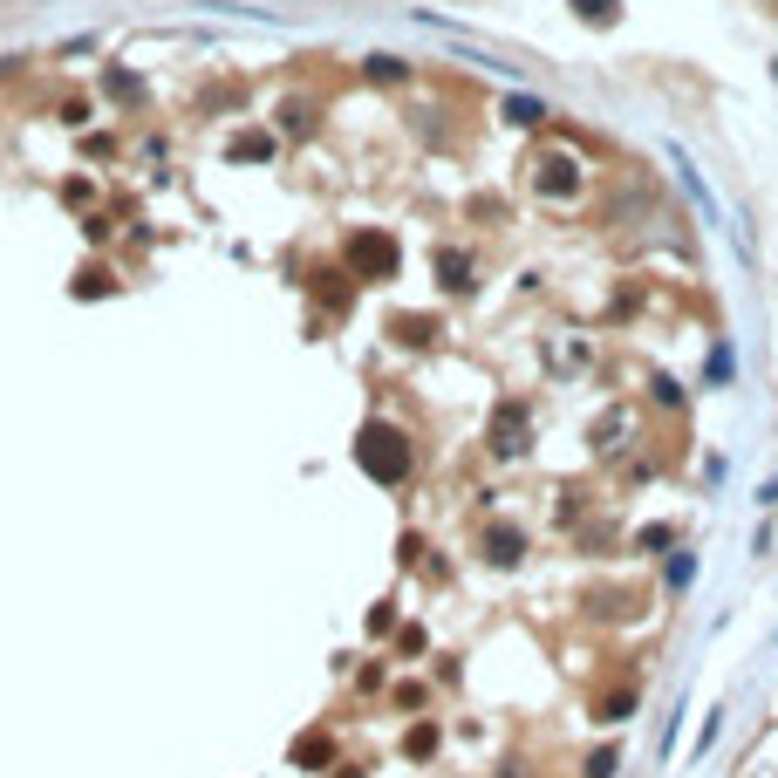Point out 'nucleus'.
Here are the masks:
<instances>
[{
  "label": "nucleus",
  "instance_id": "1",
  "mask_svg": "<svg viewBox=\"0 0 778 778\" xmlns=\"http://www.w3.org/2000/svg\"><path fill=\"white\" fill-rule=\"evenodd\" d=\"M355 471L376 478V485H403L417 471V451H410V430H396L389 417H369L355 430Z\"/></svg>",
  "mask_w": 778,
  "mask_h": 778
},
{
  "label": "nucleus",
  "instance_id": "2",
  "mask_svg": "<svg viewBox=\"0 0 778 778\" xmlns=\"http://www.w3.org/2000/svg\"><path fill=\"white\" fill-rule=\"evenodd\" d=\"M342 267H349V280L362 287H383V280H396V267H403V246L383 233V226H355L349 246H342Z\"/></svg>",
  "mask_w": 778,
  "mask_h": 778
},
{
  "label": "nucleus",
  "instance_id": "3",
  "mask_svg": "<svg viewBox=\"0 0 778 778\" xmlns=\"http://www.w3.org/2000/svg\"><path fill=\"white\" fill-rule=\"evenodd\" d=\"M301 294H308L314 308H328V314H349V308H355V280H349V267H314L308 280H301Z\"/></svg>",
  "mask_w": 778,
  "mask_h": 778
},
{
  "label": "nucleus",
  "instance_id": "4",
  "mask_svg": "<svg viewBox=\"0 0 778 778\" xmlns=\"http://www.w3.org/2000/svg\"><path fill=\"white\" fill-rule=\"evenodd\" d=\"M526 403H499V410H492V451H499V458H519V451H526Z\"/></svg>",
  "mask_w": 778,
  "mask_h": 778
},
{
  "label": "nucleus",
  "instance_id": "5",
  "mask_svg": "<svg viewBox=\"0 0 778 778\" xmlns=\"http://www.w3.org/2000/svg\"><path fill=\"white\" fill-rule=\"evenodd\" d=\"M478 546H485V560H492V567H519V560H526V533H519L512 519H492Z\"/></svg>",
  "mask_w": 778,
  "mask_h": 778
},
{
  "label": "nucleus",
  "instance_id": "6",
  "mask_svg": "<svg viewBox=\"0 0 778 778\" xmlns=\"http://www.w3.org/2000/svg\"><path fill=\"white\" fill-rule=\"evenodd\" d=\"M430 267H437V287H444V294H471V287H478V267H471V253H458V246H437Z\"/></svg>",
  "mask_w": 778,
  "mask_h": 778
},
{
  "label": "nucleus",
  "instance_id": "7",
  "mask_svg": "<svg viewBox=\"0 0 778 778\" xmlns=\"http://www.w3.org/2000/svg\"><path fill=\"white\" fill-rule=\"evenodd\" d=\"M389 335H396L403 349H437L444 321H437V314H396V321H389Z\"/></svg>",
  "mask_w": 778,
  "mask_h": 778
},
{
  "label": "nucleus",
  "instance_id": "8",
  "mask_svg": "<svg viewBox=\"0 0 778 778\" xmlns=\"http://www.w3.org/2000/svg\"><path fill=\"white\" fill-rule=\"evenodd\" d=\"M540 192L546 198L581 192V157H546V164H540Z\"/></svg>",
  "mask_w": 778,
  "mask_h": 778
},
{
  "label": "nucleus",
  "instance_id": "9",
  "mask_svg": "<svg viewBox=\"0 0 778 778\" xmlns=\"http://www.w3.org/2000/svg\"><path fill=\"white\" fill-rule=\"evenodd\" d=\"M123 280L110 267H103V260H89V267H76V280H69V294H76V301H103V294H117Z\"/></svg>",
  "mask_w": 778,
  "mask_h": 778
},
{
  "label": "nucleus",
  "instance_id": "10",
  "mask_svg": "<svg viewBox=\"0 0 778 778\" xmlns=\"http://www.w3.org/2000/svg\"><path fill=\"white\" fill-rule=\"evenodd\" d=\"M287 758H294L301 772H328V765H335V738H328V731H308V738H294Z\"/></svg>",
  "mask_w": 778,
  "mask_h": 778
},
{
  "label": "nucleus",
  "instance_id": "11",
  "mask_svg": "<svg viewBox=\"0 0 778 778\" xmlns=\"http://www.w3.org/2000/svg\"><path fill=\"white\" fill-rule=\"evenodd\" d=\"M499 117H506V123H519V130H540V123L553 117V110H546L540 96H519V89H512L506 103H499Z\"/></svg>",
  "mask_w": 778,
  "mask_h": 778
},
{
  "label": "nucleus",
  "instance_id": "12",
  "mask_svg": "<svg viewBox=\"0 0 778 778\" xmlns=\"http://www.w3.org/2000/svg\"><path fill=\"white\" fill-rule=\"evenodd\" d=\"M437 744H444V731H437V724H410V731H403V751H410L417 765H430V758H437Z\"/></svg>",
  "mask_w": 778,
  "mask_h": 778
},
{
  "label": "nucleus",
  "instance_id": "13",
  "mask_svg": "<svg viewBox=\"0 0 778 778\" xmlns=\"http://www.w3.org/2000/svg\"><path fill=\"white\" fill-rule=\"evenodd\" d=\"M594 717H601V724H628V717H635V690H608V697L594 703Z\"/></svg>",
  "mask_w": 778,
  "mask_h": 778
},
{
  "label": "nucleus",
  "instance_id": "14",
  "mask_svg": "<svg viewBox=\"0 0 778 778\" xmlns=\"http://www.w3.org/2000/svg\"><path fill=\"white\" fill-rule=\"evenodd\" d=\"M574 14H581L587 28H615V21H622V0H574Z\"/></svg>",
  "mask_w": 778,
  "mask_h": 778
},
{
  "label": "nucleus",
  "instance_id": "15",
  "mask_svg": "<svg viewBox=\"0 0 778 778\" xmlns=\"http://www.w3.org/2000/svg\"><path fill=\"white\" fill-rule=\"evenodd\" d=\"M662 581L676 587V594H683V587L697 581V553H690V546H683V553H669V567H662Z\"/></svg>",
  "mask_w": 778,
  "mask_h": 778
},
{
  "label": "nucleus",
  "instance_id": "16",
  "mask_svg": "<svg viewBox=\"0 0 778 778\" xmlns=\"http://www.w3.org/2000/svg\"><path fill=\"white\" fill-rule=\"evenodd\" d=\"M615 772H622V751H615V744H601V751H587L581 778H615Z\"/></svg>",
  "mask_w": 778,
  "mask_h": 778
},
{
  "label": "nucleus",
  "instance_id": "17",
  "mask_svg": "<svg viewBox=\"0 0 778 778\" xmlns=\"http://www.w3.org/2000/svg\"><path fill=\"white\" fill-rule=\"evenodd\" d=\"M362 76H369V82H403V76H410V62H396V55H369V62H362Z\"/></svg>",
  "mask_w": 778,
  "mask_h": 778
},
{
  "label": "nucleus",
  "instance_id": "18",
  "mask_svg": "<svg viewBox=\"0 0 778 778\" xmlns=\"http://www.w3.org/2000/svg\"><path fill=\"white\" fill-rule=\"evenodd\" d=\"M280 130H287V137H308L314 130V103H280Z\"/></svg>",
  "mask_w": 778,
  "mask_h": 778
},
{
  "label": "nucleus",
  "instance_id": "19",
  "mask_svg": "<svg viewBox=\"0 0 778 778\" xmlns=\"http://www.w3.org/2000/svg\"><path fill=\"white\" fill-rule=\"evenodd\" d=\"M676 178H683V192H690V198H697V205H703V212H710V192H703L697 164H690V157H683V151H676Z\"/></svg>",
  "mask_w": 778,
  "mask_h": 778
},
{
  "label": "nucleus",
  "instance_id": "20",
  "mask_svg": "<svg viewBox=\"0 0 778 778\" xmlns=\"http://www.w3.org/2000/svg\"><path fill=\"white\" fill-rule=\"evenodd\" d=\"M424 649H430V635H424L417 622H410V628H396V656H424Z\"/></svg>",
  "mask_w": 778,
  "mask_h": 778
},
{
  "label": "nucleus",
  "instance_id": "21",
  "mask_svg": "<svg viewBox=\"0 0 778 778\" xmlns=\"http://www.w3.org/2000/svg\"><path fill=\"white\" fill-rule=\"evenodd\" d=\"M635 546H642V553H656V546H676V526H642V533H635Z\"/></svg>",
  "mask_w": 778,
  "mask_h": 778
},
{
  "label": "nucleus",
  "instance_id": "22",
  "mask_svg": "<svg viewBox=\"0 0 778 778\" xmlns=\"http://www.w3.org/2000/svg\"><path fill=\"white\" fill-rule=\"evenodd\" d=\"M656 403L662 410H676V403H683V383H676V376H656Z\"/></svg>",
  "mask_w": 778,
  "mask_h": 778
},
{
  "label": "nucleus",
  "instance_id": "23",
  "mask_svg": "<svg viewBox=\"0 0 778 778\" xmlns=\"http://www.w3.org/2000/svg\"><path fill=\"white\" fill-rule=\"evenodd\" d=\"M233 157H273V137H239Z\"/></svg>",
  "mask_w": 778,
  "mask_h": 778
},
{
  "label": "nucleus",
  "instance_id": "24",
  "mask_svg": "<svg viewBox=\"0 0 778 778\" xmlns=\"http://www.w3.org/2000/svg\"><path fill=\"white\" fill-rule=\"evenodd\" d=\"M758 499H765V506H778V478H772V485H765V492H758Z\"/></svg>",
  "mask_w": 778,
  "mask_h": 778
}]
</instances>
